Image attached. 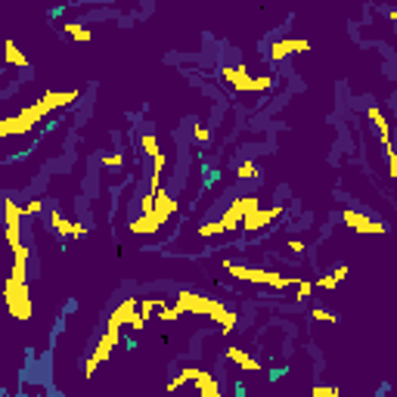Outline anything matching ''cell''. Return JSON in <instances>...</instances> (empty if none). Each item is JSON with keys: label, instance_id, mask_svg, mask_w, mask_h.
Listing matches in <instances>:
<instances>
[{"label": "cell", "instance_id": "7a4b0ae2", "mask_svg": "<svg viewBox=\"0 0 397 397\" xmlns=\"http://www.w3.org/2000/svg\"><path fill=\"white\" fill-rule=\"evenodd\" d=\"M258 205H261L258 195H239V199H236V202L224 211L221 221L202 224V227H199V236H202V239H211V236H221V233H233V230H239L242 217H245L248 211H254Z\"/></svg>", "mask_w": 397, "mask_h": 397}, {"label": "cell", "instance_id": "cb8c5ba5", "mask_svg": "<svg viewBox=\"0 0 397 397\" xmlns=\"http://www.w3.org/2000/svg\"><path fill=\"white\" fill-rule=\"evenodd\" d=\"M140 149H143L149 158L158 152V137H156V134H152V130H146V134H140Z\"/></svg>", "mask_w": 397, "mask_h": 397}, {"label": "cell", "instance_id": "ffe728a7", "mask_svg": "<svg viewBox=\"0 0 397 397\" xmlns=\"http://www.w3.org/2000/svg\"><path fill=\"white\" fill-rule=\"evenodd\" d=\"M3 59H7L10 69H28V56L16 47V40H7V44H3Z\"/></svg>", "mask_w": 397, "mask_h": 397}, {"label": "cell", "instance_id": "4fadbf2b", "mask_svg": "<svg viewBox=\"0 0 397 397\" xmlns=\"http://www.w3.org/2000/svg\"><path fill=\"white\" fill-rule=\"evenodd\" d=\"M162 227H165V221L156 215V211H143L140 217H134V221H130L128 230H130L134 236H156Z\"/></svg>", "mask_w": 397, "mask_h": 397}, {"label": "cell", "instance_id": "f546056e", "mask_svg": "<svg viewBox=\"0 0 397 397\" xmlns=\"http://www.w3.org/2000/svg\"><path fill=\"white\" fill-rule=\"evenodd\" d=\"M146 323H149V320H146L140 311H134V313H130V320H128V326H130V329H134V333H143V329H146Z\"/></svg>", "mask_w": 397, "mask_h": 397}, {"label": "cell", "instance_id": "4316f807", "mask_svg": "<svg viewBox=\"0 0 397 397\" xmlns=\"http://www.w3.org/2000/svg\"><path fill=\"white\" fill-rule=\"evenodd\" d=\"M40 211H44V199H28V202L22 205V215L25 217H38Z\"/></svg>", "mask_w": 397, "mask_h": 397}, {"label": "cell", "instance_id": "836d02e7", "mask_svg": "<svg viewBox=\"0 0 397 397\" xmlns=\"http://www.w3.org/2000/svg\"><path fill=\"white\" fill-rule=\"evenodd\" d=\"M385 158H388V177L394 180V177H397V156H394V149L385 152Z\"/></svg>", "mask_w": 397, "mask_h": 397}, {"label": "cell", "instance_id": "30bf717a", "mask_svg": "<svg viewBox=\"0 0 397 397\" xmlns=\"http://www.w3.org/2000/svg\"><path fill=\"white\" fill-rule=\"evenodd\" d=\"M50 230H53L56 236H62V239H81V236H87L84 224H75L72 217H65L59 208L50 211Z\"/></svg>", "mask_w": 397, "mask_h": 397}, {"label": "cell", "instance_id": "ba28073f", "mask_svg": "<svg viewBox=\"0 0 397 397\" xmlns=\"http://www.w3.org/2000/svg\"><path fill=\"white\" fill-rule=\"evenodd\" d=\"M286 215V205H274V208H254V211H248L245 217H242V224H239V230H245V233H261V230H267L274 221H280V217Z\"/></svg>", "mask_w": 397, "mask_h": 397}, {"label": "cell", "instance_id": "ac0fdd59", "mask_svg": "<svg viewBox=\"0 0 397 397\" xmlns=\"http://www.w3.org/2000/svg\"><path fill=\"white\" fill-rule=\"evenodd\" d=\"M227 360L230 363H236L242 372H264V366H261V360H254L252 354H245L242 348H227Z\"/></svg>", "mask_w": 397, "mask_h": 397}, {"label": "cell", "instance_id": "52a82bcc", "mask_svg": "<svg viewBox=\"0 0 397 397\" xmlns=\"http://www.w3.org/2000/svg\"><path fill=\"white\" fill-rule=\"evenodd\" d=\"M341 221L348 224V230L360 236H385L388 233V224H382L378 217L366 215V211H357V208H345L341 211Z\"/></svg>", "mask_w": 397, "mask_h": 397}, {"label": "cell", "instance_id": "4dcf8cb0", "mask_svg": "<svg viewBox=\"0 0 397 397\" xmlns=\"http://www.w3.org/2000/svg\"><path fill=\"white\" fill-rule=\"evenodd\" d=\"M99 165H103V168H121L124 158H121V152H109V156L99 158Z\"/></svg>", "mask_w": 397, "mask_h": 397}, {"label": "cell", "instance_id": "9c48e42d", "mask_svg": "<svg viewBox=\"0 0 397 397\" xmlns=\"http://www.w3.org/2000/svg\"><path fill=\"white\" fill-rule=\"evenodd\" d=\"M211 304H215V298H208V295H199V292H189V289H183V292L174 295V307L180 313H195V317H205V313L211 311Z\"/></svg>", "mask_w": 397, "mask_h": 397}, {"label": "cell", "instance_id": "d6a6232c", "mask_svg": "<svg viewBox=\"0 0 397 397\" xmlns=\"http://www.w3.org/2000/svg\"><path fill=\"white\" fill-rule=\"evenodd\" d=\"M286 248H289V252H292V254H304V239H295V236H292V239H286Z\"/></svg>", "mask_w": 397, "mask_h": 397}, {"label": "cell", "instance_id": "2e32d148", "mask_svg": "<svg viewBox=\"0 0 397 397\" xmlns=\"http://www.w3.org/2000/svg\"><path fill=\"white\" fill-rule=\"evenodd\" d=\"M205 317H208V320H215V323L221 326L224 333H233V329H236V323H239V317H236V311H230V307H224L217 298H215V304H211V311L205 313Z\"/></svg>", "mask_w": 397, "mask_h": 397}, {"label": "cell", "instance_id": "1f68e13d", "mask_svg": "<svg viewBox=\"0 0 397 397\" xmlns=\"http://www.w3.org/2000/svg\"><path fill=\"white\" fill-rule=\"evenodd\" d=\"M295 289H298V301H304V298H311V292H313V282H307V280H298V282H295Z\"/></svg>", "mask_w": 397, "mask_h": 397}, {"label": "cell", "instance_id": "d4e9b609", "mask_svg": "<svg viewBox=\"0 0 397 397\" xmlns=\"http://www.w3.org/2000/svg\"><path fill=\"white\" fill-rule=\"evenodd\" d=\"M156 317L162 320V323H177V320H180V311H177V307L162 304V307H156Z\"/></svg>", "mask_w": 397, "mask_h": 397}, {"label": "cell", "instance_id": "e0dca14e", "mask_svg": "<svg viewBox=\"0 0 397 397\" xmlns=\"http://www.w3.org/2000/svg\"><path fill=\"white\" fill-rule=\"evenodd\" d=\"M137 301H140V298H124L121 304H118L115 311L109 313V320H106V329H121V326H128L130 313L137 311Z\"/></svg>", "mask_w": 397, "mask_h": 397}, {"label": "cell", "instance_id": "8fae6325", "mask_svg": "<svg viewBox=\"0 0 397 397\" xmlns=\"http://www.w3.org/2000/svg\"><path fill=\"white\" fill-rule=\"evenodd\" d=\"M307 50H311V40L307 38H280L270 44V59L282 62V59L292 56V53H307Z\"/></svg>", "mask_w": 397, "mask_h": 397}, {"label": "cell", "instance_id": "6da1fadb", "mask_svg": "<svg viewBox=\"0 0 397 397\" xmlns=\"http://www.w3.org/2000/svg\"><path fill=\"white\" fill-rule=\"evenodd\" d=\"M224 270L242 282L267 286V289H274V292H282V289L298 282V276H282V274H274V270H264V267H245V264H233V261H224Z\"/></svg>", "mask_w": 397, "mask_h": 397}, {"label": "cell", "instance_id": "83f0119b", "mask_svg": "<svg viewBox=\"0 0 397 397\" xmlns=\"http://www.w3.org/2000/svg\"><path fill=\"white\" fill-rule=\"evenodd\" d=\"M311 394H313V397H339L341 391L335 388V385H313Z\"/></svg>", "mask_w": 397, "mask_h": 397}, {"label": "cell", "instance_id": "484cf974", "mask_svg": "<svg viewBox=\"0 0 397 397\" xmlns=\"http://www.w3.org/2000/svg\"><path fill=\"white\" fill-rule=\"evenodd\" d=\"M311 320H313V323H339V313L323 311V307H313V311H311Z\"/></svg>", "mask_w": 397, "mask_h": 397}, {"label": "cell", "instance_id": "603a6c76", "mask_svg": "<svg viewBox=\"0 0 397 397\" xmlns=\"http://www.w3.org/2000/svg\"><path fill=\"white\" fill-rule=\"evenodd\" d=\"M162 304H168V298H140V301H137V311L143 313L146 320H149L152 313H156V307H162Z\"/></svg>", "mask_w": 397, "mask_h": 397}, {"label": "cell", "instance_id": "5bb4252c", "mask_svg": "<svg viewBox=\"0 0 397 397\" xmlns=\"http://www.w3.org/2000/svg\"><path fill=\"white\" fill-rule=\"evenodd\" d=\"M78 97H81L78 91H47L44 97H40V103H44L47 112H56V109H69V106H75Z\"/></svg>", "mask_w": 397, "mask_h": 397}, {"label": "cell", "instance_id": "44dd1931", "mask_svg": "<svg viewBox=\"0 0 397 397\" xmlns=\"http://www.w3.org/2000/svg\"><path fill=\"white\" fill-rule=\"evenodd\" d=\"M62 32L69 34L72 40H78V44H91V40H93V32L87 25H81V22H65Z\"/></svg>", "mask_w": 397, "mask_h": 397}, {"label": "cell", "instance_id": "d6986e66", "mask_svg": "<svg viewBox=\"0 0 397 397\" xmlns=\"http://www.w3.org/2000/svg\"><path fill=\"white\" fill-rule=\"evenodd\" d=\"M341 280H348V267H345V264H339L333 274L317 276V280H313V289H326V292H333V289H339Z\"/></svg>", "mask_w": 397, "mask_h": 397}, {"label": "cell", "instance_id": "f1b7e54d", "mask_svg": "<svg viewBox=\"0 0 397 397\" xmlns=\"http://www.w3.org/2000/svg\"><path fill=\"white\" fill-rule=\"evenodd\" d=\"M193 140H195V143H211V130H208V124H195V128H193Z\"/></svg>", "mask_w": 397, "mask_h": 397}, {"label": "cell", "instance_id": "9a60e30c", "mask_svg": "<svg viewBox=\"0 0 397 397\" xmlns=\"http://www.w3.org/2000/svg\"><path fill=\"white\" fill-rule=\"evenodd\" d=\"M121 345V329H106L103 333V339H99V345H97V351L91 354L97 363H106V360L112 357V351Z\"/></svg>", "mask_w": 397, "mask_h": 397}, {"label": "cell", "instance_id": "d590c367", "mask_svg": "<svg viewBox=\"0 0 397 397\" xmlns=\"http://www.w3.org/2000/svg\"><path fill=\"white\" fill-rule=\"evenodd\" d=\"M152 202H156V195L146 193V195H143V211H152Z\"/></svg>", "mask_w": 397, "mask_h": 397}, {"label": "cell", "instance_id": "e575fe53", "mask_svg": "<svg viewBox=\"0 0 397 397\" xmlns=\"http://www.w3.org/2000/svg\"><path fill=\"white\" fill-rule=\"evenodd\" d=\"M97 370H99V363L93 357H87L84 360V378H93V376H97Z\"/></svg>", "mask_w": 397, "mask_h": 397}, {"label": "cell", "instance_id": "7c38bea8", "mask_svg": "<svg viewBox=\"0 0 397 397\" xmlns=\"http://www.w3.org/2000/svg\"><path fill=\"white\" fill-rule=\"evenodd\" d=\"M366 118H370V124H376V134H378V143H382V149L385 152L394 149V143H391V121H388V115H385L382 106L372 103L370 109H366Z\"/></svg>", "mask_w": 397, "mask_h": 397}, {"label": "cell", "instance_id": "3957f363", "mask_svg": "<svg viewBox=\"0 0 397 397\" xmlns=\"http://www.w3.org/2000/svg\"><path fill=\"white\" fill-rule=\"evenodd\" d=\"M221 81H227L236 93H267L276 84L274 75H252L245 65H224Z\"/></svg>", "mask_w": 397, "mask_h": 397}, {"label": "cell", "instance_id": "277c9868", "mask_svg": "<svg viewBox=\"0 0 397 397\" xmlns=\"http://www.w3.org/2000/svg\"><path fill=\"white\" fill-rule=\"evenodd\" d=\"M50 115V112L44 109V103H32L25 106L22 112H16V115L10 118H0V140H7V137H22V134H32L34 128H38L44 118Z\"/></svg>", "mask_w": 397, "mask_h": 397}, {"label": "cell", "instance_id": "5b68a950", "mask_svg": "<svg viewBox=\"0 0 397 397\" xmlns=\"http://www.w3.org/2000/svg\"><path fill=\"white\" fill-rule=\"evenodd\" d=\"M3 298H7V311L13 320H22V323L32 320L34 301H32L28 280H13V276H7V282H3Z\"/></svg>", "mask_w": 397, "mask_h": 397}, {"label": "cell", "instance_id": "7402d4cb", "mask_svg": "<svg viewBox=\"0 0 397 397\" xmlns=\"http://www.w3.org/2000/svg\"><path fill=\"white\" fill-rule=\"evenodd\" d=\"M236 177H239V180H254V177H261L258 162H252V158H245V162H239V168H236Z\"/></svg>", "mask_w": 397, "mask_h": 397}, {"label": "cell", "instance_id": "8992f818", "mask_svg": "<svg viewBox=\"0 0 397 397\" xmlns=\"http://www.w3.org/2000/svg\"><path fill=\"white\" fill-rule=\"evenodd\" d=\"M183 385H193V388L199 391V397H221V385L215 382V376H211V372L195 370V366L180 370L168 385H165V388H168V391H180Z\"/></svg>", "mask_w": 397, "mask_h": 397}]
</instances>
